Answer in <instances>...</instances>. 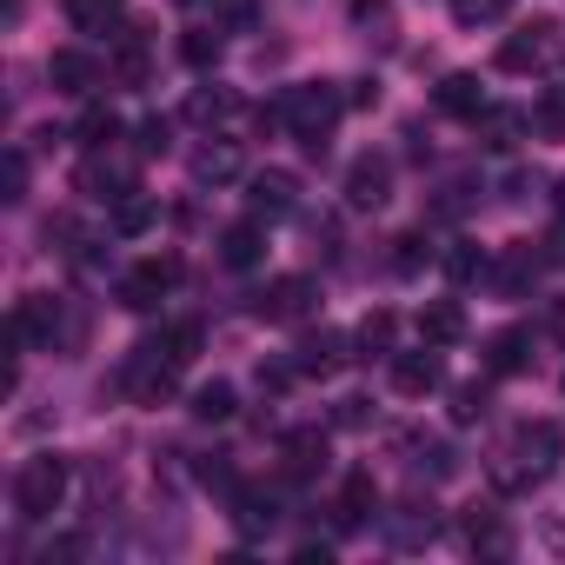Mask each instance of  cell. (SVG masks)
Here are the masks:
<instances>
[{
	"label": "cell",
	"instance_id": "obj_41",
	"mask_svg": "<svg viewBox=\"0 0 565 565\" xmlns=\"http://www.w3.org/2000/svg\"><path fill=\"white\" fill-rule=\"evenodd\" d=\"M340 426H366V399H340Z\"/></svg>",
	"mask_w": 565,
	"mask_h": 565
},
{
	"label": "cell",
	"instance_id": "obj_4",
	"mask_svg": "<svg viewBox=\"0 0 565 565\" xmlns=\"http://www.w3.org/2000/svg\"><path fill=\"white\" fill-rule=\"evenodd\" d=\"M173 380H180V360L167 353V340L134 347V360H127V373H120V386H127L140 406H160V399L173 393Z\"/></svg>",
	"mask_w": 565,
	"mask_h": 565
},
{
	"label": "cell",
	"instance_id": "obj_40",
	"mask_svg": "<svg viewBox=\"0 0 565 565\" xmlns=\"http://www.w3.org/2000/svg\"><path fill=\"white\" fill-rule=\"evenodd\" d=\"M532 127H539V134H552V140H565V107H558V100L532 107Z\"/></svg>",
	"mask_w": 565,
	"mask_h": 565
},
{
	"label": "cell",
	"instance_id": "obj_26",
	"mask_svg": "<svg viewBox=\"0 0 565 565\" xmlns=\"http://www.w3.org/2000/svg\"><path fill=\"white\" fill-rule=\"evenodd\" d=\"M386 532H393V545H426L433 539V505L419 512V505H399L393 519H386Z\"/></svg>",
	"mask_w": 565,
	"mask_h": 565
},
{
	"label": "cell",
	"instance_id": "obj_5",
	"mask_svg": "<svg viewBox=\"0 0 565 565\" xmlns=\"http://www.w3.org/2000/svg\"><path fill=\"white\" fill-rule=\"evenodd\" d=\"M313 307H320V279H307V273H287V279H273L259 294V320H273V327H294Z\"/></svg>",
	"mask_w": 565,
	"mask_h": 565
},
{
	"label": "cell",
	"instance_id": "obj_35",
	"mask_svg": "<svg viewBox=\"0 0 565 565\" xmlns=\"http://www.w3.org/2000/svg\"><path fill=\"white\" fill-rule=\"evenodd\" d=\"M353 21L380 28V41H393V8H386V0H353Z\"/></svg>",
	"mask_w": 565,
	"mask_h": 565
},
{
	"label": "cell",
	"instance_id": "obj_38",
	"mask_svg": "<svg viewBox=\"0 0 565 565\" xmlns=\"http://www.w3.org/2000/svg\"><path fill=\"white\" fill-rule=\"evenodd\" d=\"M167 353H173V360L186 366V360L200 353V327H193V320H180V327H167Z\"/></svg>",
	"mask_w": 565,
	"mask_h": 565
},
{
	"label": "cell",
	"instance_id": "obj_25",
	"mask_svg": "<svg viewBox=\"0 0 565 565\" xmlns=\"http://www.w3.org/2000/svg\"><path fill=\"white\" fill-rule=\"evenodd\" d=\"M74 134H81V147H94V153H100V147H114V140H120V114H114V107H87Z\"/></svg>",
	"mask_w": 565,
	"mask_h": 565
},
{
	"label": "cell",
	"instance_id": "obj_9",
	"mask_svg": "<svg viewBox=\"0 0 565 565\" xmlns=\"http://www.w3.org/2000/svg\"><path fill=\"white\" fill-rule=\"evenodd\" d=\"M386 200H393V167H386L380 153H360V160L347 167V206L373 213V206H386Z\"/></svg>",
	"mask_w": 565,
	"mask_h": 565
},
{
	"label": "cell",
	"instance_id": "obj_43",
	"mask_svg": "<svg viewBox=\"0 0 565 565\" xmlns=\"http://www.w3.org/2000/svg\"><path fill=\"white\" fill-rule=\"evenodd\" d=\"M558 213H565V180H558Z\"/></svg>",
	"mask_w": 565,
	"mask_h": 565
},
{
	"label": "cell",
	"instance_id": "obj_32",
	"mask_svg": "<svg viewBox=\"0 0 565 565\" xmlns=\"http://www.w3.org/2000/svg\"><path fill=\"white\" fill-rule=\"evenodd\" d=\"M446 273H452V279H479V273H486V253H479L472 239H459V246L446 253Z\"/></svg>",
	"mask_w": 565,
	"mask_h": 565
},
{
	"label": "cell",
	"instance_id": "obj_23",
	"mask_svg": "<svg viewBox=\"0 0 565 565\" xmlns=\"http://www.w3.org/2000/svg\"><path fill=\"white\" fill-rule=\"evenodd\" d=\"M153 213H160V206H153V193H140V186H134L127 200H114V233H127V239H134V233H147V226H153Z\"/></svg>",
	"mask_w": 565,
	"mask_h": 565
},
{
	"label": "cell",
	"instance_id": "obj_11",
	"mask_svg": "<svg viewBox=\"0 0 565 565\" xmlns=\"http://www.w3.org/2000/svg\"><path fill=\"white\" fill-rule=\"evenodd\" d=\"M54 327H61V307H54L47 294H28V300L14 307V320H8V340H14V347H28V340H54Z\"/></svg>",
	"mask_w": 565,
	"mask_h": 565
},
{
	"label": "cell",
	"instance_id": "obj_21",
	"mask_svg": "<svg viewBox=\"0 0 565 565\" xmlns=\"http://www.w3.org/2000/svg\"><path fill=\"white\" fill-rule=\"evenodd\" d=\"M120 8H127V0H67V21H74L81 34H107V28L120 21Z\"/></svg>",
	"mask_w": 565,
	"mask_h": 565
},
{
	"label": "cell",
	"instance_id": "obj_13",
	"mask_svg": "<svg viewBox=\"0 0 565 565\" xmlns=\"http://www.w3.org/2000/svg\"><path fill=\"white\" fill-rule=\"evenodd\" d=\"M47 81H54L61 94H94V87H100V67H94V54L61 47V54H47Z\"/></svg>",
	"mask_w": 565,
	"mask_h": 565
},
{
	"label": "cell",
	"instance_id": "obj_15",
	"mask_svg": "<svg viewBox=\"0 0 565 565\" xmlns=\"http://www.w3.org/2000/svg\"><path fill=\"white\" fill-rule=\"evenodd\" d=\"M492 100H486V87H479V74H446L439 81V114H459V120H479Z\"/></svg>",
	"mask_w": 565,
	"mask_h": 565
},
{
	"label": "cell",
	"instance_id": "obj_14",
	"mask_svg": "<svg viewBox=\"0 0 565 565\" xmlns=\"http://www.w3.org/2000/svg\"><path fill=\"white\" fill-rule=\"evenodd\" d=\"M472 127H479V140H486L492 153H512V147L532 134V114H519V107H486Z\"/></svg>",
	"mask_w": 565,
	"mask_h": 565
},
{
	"label": "cell",
	"instance_id": "obj_27",
	"mask_svg": "<svg viewBox=\"0 0 565 565\" xmlns=\"http://www.w3.org/2000/svg\"><path fill=\"white\" fill-rule=\"evenodd\" d=\"M259 21V0H213V28L220 34H246Z\"/></svg>",
	"mask_w": 565,
	"mask_h": 565
},
{
	"label": "cell",
	"instance_id": "obj_39",
	"mask_svg": "<svg viewBox=\"0 0 565 565\" xmlns=\"http://www.w3.org/2000/svg\"><path fill=\"white\" fill-rule=\"evenodd\" d=\"M479 413H486V386L472 380V386H459V393H452V419H459V426H472Z\"/></svg>",
	"mask_w": 565,
	"mask_h": 565
},
{
	"label": "cell",
	"instance_id": "obj_6",
	"mask_svg": "<svg viewBox=\"0 0 565 565\" xmlns=\"http://www.w3.org/2000/svg\"><path fill=\"white\" fill-rule=\"evenodd\" d=\"M246 206H253V220H287L300 206V180L279 173V167H266V173L246 180Z\"/></svg>",
	"mask_w": 565,
	"mask_h": 565
},
{
	"label": "cell",
	"instance_id": "obj_30",
	"mask_svg": "<svg viewBox=\"0 0 565 565\" xmlns=\"http://www.w3.org/2000/svg\"><path fill=\"white\" fill-rule=\"evenodd\" d=\"M486 360H492V373H519V366H525V333H519V327H512V333H499Z\"/></svg>",
	"mask_w": 565,
	"mask_h": 565
},
{
	"label": "cell",
	"instance_id": "obj_17",
	"mask_svg": "<svg viewBox=\"0 0 565 565\" xmlns=\"http://www.w3.org/2000/svg\"><path fill=\"white\" fill-rule=\"evenodd\" d=\"M419 340H426V347H452V340H466V313H459V300H433V307L419 313Z\"/></svg>",
	"mask_w": 565,
	"mask_h": 565
},
{
	"label": "cell",
	"instance_id": "obj_1",
	"mask_svg": "<svg viewBox=\"0 0 565 565\" xmlns=\"http://www.w3.org/2000/svg\"><path fill=\"white\" fill-rule=\"evenodd\" d=\"M552 459H558V426H552V419H525V426L512 433V446H505V452H492V486L519 492V486L545 479V472H552Z\"/></svg>",
	"mask_w": 565,
	"mask_h": 565
},
{
	"label": "cell",
	"instance_id": "obj_33",
	"mask_svg": "<svg viewBox=\"0 0 565 565\" xmlns=\"http://www.w3.org/2000/svg\"><path fill=\"white\" fill-rule=\"evenodd\" d=\"M239 532H259V525H273V499L266 492H239Z\"/></svg>",
	"mask_w": 565,
	"mask_h": 565
},
{
	"label": "cell",
	"instance_id": "obj_2",
	"mask_svg": "<svg viewBox=\"0 0 565 565\" xmlns=\"http://www.w3.org/2000/svg\"><path fill=\"white\" fill-rule=\"evenodd\" d=\"M340 114H347V94L333 81H307V87L287 94V107H279V120H287L307 147H327V134L340 127Z\"/></svg>",
	"mask_w": 565,
	"mask_h": 565
},
{
	"label": "cell",
	"instance_id": "obj_10",
	"mask_svg": "<svg viewBox=\"0 0 565 565\" xmlns=\"http://www.w3.org/2000/svg\"><path fill=\"white\" fill-rule=\"evenodd\" d=\"M552 21H532V28H519L505 47H499V74H532V67H545L552 61Z\"/></svg>",
	"mask_w": 565,
	"mask_h": 565
},
{
	"label": "cell",
	"instance_id": "obj_22",
	"mask_svg": "<svg viewBox=\"0 0 565 565\" xmlns=\"http://www.w3.org/2000/svg\"><path fill=\"white\" fill-rule=\"evenodd\" d=\"M233 107H239V100H233L226 87H200V94L186 100V120H193V127H220V120H233Z\"/></svg>",
	"mask_w": 565,
	"mask_h": 565
},
{
	"label": "cell",
	"instance_id": "obj_18",
	"mask_svg": "<svg viewBox=\"0 0 565 565\" xmlns=\"http://www.w3.org/2000/svg\"><path fill=\"white\" fill-rule=\"evenodd\" d=\"M239 173V147L233 140H206L200 153H193V180L200 186H220V180H233Z\"/></svg>",
	"mask_w": 565,
	"mask_h": 565
},
{
	"label": "cell",
	"instance_id": "obj_7",
	"mask_svg": "<svg viewBox=\"0 0 565 565\" xmlns=\"http://www.w3.org/2000/svg\"><path fill=\"white\" fill-rule=\"evenodd\" d=\"M353 347H360V340H347V333H307V340L294 347V373H307V380H333V373L353 360Z\"/></svg>",
	"mask_w": 565,
	"mask_h": 565
},
{
	"label": "cell",
	"instance_id": "obj_28",
	"mask_svg": "<svg viewBox=\"0 0 565 565\" xmlns=\"http://www.w3.org/2000/svg\"><path fill=\"white\" fill-rule=\"evenodd\" d=\"M180 61H186V67H213V61H220V28H193V34L180 41Z\"/></svg>",
	"mask_w": 565,
	"mask_h": 565
},
{
	"label": "cell",
	"instance_id": "obj_42",
	"mask_svg": "<svg viewBox=\"0 0 565 565\" xmlns=\"http://www.w3.org/2000/svg\"><path fill=\"white\" fill-rule=\"evenodd\" d=\"M373 100H380V87H373V81H360V87L347 94V107H373Z\"/></svg>",
	"mask_w": 565,
	"mask_h": 565
},
{
	"label": "cell",
	"instance_id": "obj_24",
	"mask_svg": "<svg viewBox=\"0 0 565 565\" xmlns=\"http://www.w3.org/2000/svg\"><path fill=\"white\" fill-rule=\"evenodd\" d=\"M233 413H239V399H233V386H226V380H213V386H200V393H193V419L226 426Z\"/></svg>",
	"mask_w": 565,
	"mask_h": 565
},
{
	"label": "cell",
	"instance_id": "obj_37",
	"mask_svg": "<svg viewBox=\"0 0 565 565\" xmlns=\"http://www.w3.org/2000/svg\"><path fill=\"white\" fill-rule=\"evenodd\" d=\"M134 134H140V153H167V140H173V120H160V114H147V120H140Z\"/></svg>",
	"mask_w": 565,
	"mask_h": 565
},
{
	"label": "cell",
	"instance_id": "obj_19",
	"mask_svg": "<svg viewBox=\"0 0 565 565\" xmlns=\"http://www.w3.org/2000/svg\"><path fill=\"white\" fill-rule=\"evenodd\" d=\"M320 466H327V433H320V426H307V433H287V472L313 479Z\"/></svg>",
	"mask_w": 565,
	"mask_h": 565
},
{
	"label": "cell",
	"instance_id": "obj_20",
	"mask_svg": "<svg viewBox=\"0 0 565 565\" xmlns=\"http://www.w3.org/2000/svg\"><path fill=\"white\" fill-rule=\"evenodd\" d=\"M380 505V492H373V472H353L347 486H340V525H366V512Z\"/></svg>",
	"mask_w": 565,
	"mask_h": 565
},
{
	"label": "cell",
	"instance_id": "obj_34",
	"mask_svg": "<svg viewBox=\"0 0 565 565\" xmlns=\"http://www.w3.org/2000/svg\"><path fill=\"white\" fill-rule=\"evenodd\" d=\"M393 246H399V253H393V266H399V273H419V266L433 259V246H426V233H406V239H393Z\"/></svg>",
	"mask_w": 565,
	"mask_h": 565
},
{
	"label": "cell",
	"instance_id": "obj_12",
	"mask_svg": "<svg viewBox=\"0 0 565 565\" xmlns=\"http://www.w3.org/2000/svg\"><path fill=\"white\" fill-rule=\"evenodd\" d=\"M439 380H446L439 353H393V393H406V399H426Z\"/></svg>",
	"mask_w": 565,
	"mask_h": 565
},
{
	"label": "cell",
	"instance_id": "obj_44",
	"mask_svg": "<svg viewBox=\"0 0 565 565\" xmlns=\"http://www.w3.org/2000/svg\"><path fill=\"white\" fill-rule=\"evenodd\" d=\"M180 8H186V0H180Z\"/></svg>",
	"mask_w": 565,
	"mask_h": 565
},
{
	"label": "cell",
	"instance_id": "obj_29",
	"mask_svg": "<svg viewBox=\"0 0 565 565\" xmlns=\"http://www.w3.org/2000/svg\"><path fill=\"white\" fill-rule=\"evenodd\" d=\"M393 333H399V320L380 307V313H366V320H360V333H353V340H360L366 353H386V347H393Z\"/></svg>",
	"mask_w": 565,
	"mask_h": 565
},
{
	"label": "cell",
	"instance_id": "obj_36",
	"mask_svg": "<svg viewBox=\"0 0 565 565\" xmlns=\"http://www.w3.org/2000/svg\"><path fill=\"white\" fill-rule=\"evenodd\" d=\"M0 180H8V200H28V153L8 147V160H0Z\"/></svg>",
	"mask_w": 565,
	"mask_h": 565
},
{
	"label": "cell",
	"instance_id": "obj_31",
	"mask_svg": "<svg viewBox=\"0 0 565 565\" xmlns=\"http://www.w3.org/2000/svg\"><path fill=\"white\" fill-rule=\"evenodd\" d=\"M512 8V0H452V21L459 28H486V21H499Z\"/></svg>",
	"mask_w": 565,
	"mask_h": 565
},
{
	"label": "cell",
	"instance_id": "obj_16",
	"mask_svg": "<svg viewBox=\"0 0 565 565\" xmlns=\"http://www.w3.org/2000/svg\"><path fill=\"white\" fill-rule=\"evenodd\" d=\"M220 259H226L233 273L259 266V259H266V233H259V220H239V226H226V233H220Z\"/></svg>",
	"mask_w": 565,
	"mask_h": 565
},
{
	"label": "cell",
	"instance_id": "obj_3",
	"mask_svg": "<svg viewBox=\"0 0 565 565\" xmlns=\"http://www.w3.org/2000/svg\"><path fill=\"white\" fill-rule=\"evenodd\" d=\"M67 459L61 452H34L28 466H21V479H14V505H21V519L28 525H41V519H54L61 512V499H67Z\"/></svg>",
	"mask_w": 565,
	"mask_h": 565
},
{
	"label": "cell",
	"instance_id": "obj_8",
	"mask_svg": "<svg viewBox=\"0 0 565 565\" xmlns=\"http://www.w3.org/2000/svg\"><path fill=\"white\" fill-rule=\"evenodd\" d=\"M180 279V259H140L127 279H120V307H134V313H147V307H160V294Z\"/></svg>",
	"mask_w": 565,
	"mask_h": 565
}]
</instances>
